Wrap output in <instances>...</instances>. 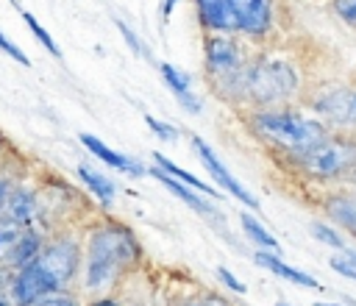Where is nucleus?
Instances as JSON below:
<instances>
[{
    "label": "nucleus",
    "instance_id": "2",
    "mask_svg": "<svg viewBox=\"0 0 356 306\" xmlns=\"http://www.w3.org/2000/svg\"><path fill=\"white\" fill-rule=\"evenodd\" d=\"M253 128L264 139H270L273 145L289 153H306L325 139V131L320 122L306 120L300 114H289V111H261L253 117Z\"/></svg>",
    "mask_w": 356,
    "mask_h": 306
},
{
    "label": "nucleus",
    "instance_id": "8",
    "mask_svg": "<svg viewBox=\"0 0 356 306\" xmlns=\"http://www.w3.org/2000/svg\"><path fill=\"white\" fill-rule=\"evenodd\" d=\"M36 214H39V195L31 186H14L0 211V220H8L19 228H31Z\"/></svg>",
    "mask_w": 356,
    "mask_h": 306
},
{
    "label": "nucleus",
    "instance_id": "22",
    "mask_svg": "<svg viewBox=\"0 0 356 306\" xmlns=\"http://www.w3.org/2000/svg\"><path fill=\"white\" fill-rule=\"evenodd\" d=\"M22 19H25V25L33 31V36H36V39L44 45V50H47V53H53L56 58H61V50H58V45H56V42L50 39V33H47V31H44V28L36 22V17H33V14H28V11H22Z\"/></svg>",
    "mask_w": 356,
    "mask_h": 306
},
{
    "label": "nucleus",
    "instance_id": "38",
    "mask_svg": "<svg viewBox=\"0 0 356 306\" xmlns=\"http://www.w3.org/2000/svg\"><path fill=\"white\" fill-rule=\"evenodd\" d=\"M278 306H284V303H278Z\"/></svg>",
    "mask_w": 356,
    "mask_h": 306
},
{
    "label": "nucleus",
    "instance_id": "25",
    "mask_svg": "<svg viewBox=\"0 0 356 306\" xmlns=\"http://www.w3.org/2000/svg\"><path fill=\"white\" fill-rule=\"evenodd\" d=\"M334 11L342 17V22L356 25V0H334Z\"/></svg>",
    "mask_w": 356,
    "mask_h": 306
},
{
    "label": "nucleus",
    "instance_id": "32",
    "mask_svg": "<svg viewBox=\"0 0 356 306\" xmlns=\"http://www.w3.org/2000/svg\"><path fill=\"white\" fill-rule=\"evenodd\" d=\"M186 306H228L225 300L214 298V295H206V298H197V300H189Z\"/></svg>",
    "mask_w": 356,
    "mask_h": 306
},
{
    "label": "nucleus",
    "instance_id": "24",
    "mask_svg": "<svg viewBox=\"0 0 356 306\" xmlns=\"http://www.w3.org/2000/svg\"><path fill=\"white\" fill-rule=\"evenodd\" d=\"M312 234H314L320 242H325V245H334V248H339V250H348V248H345V239H339V236H337L328 225H323V223H314V225H312Z\"/></svg>",
    "mask_w": 356,
    "mask_h": 306
},
{
    "label": "nucleus",
    "instance_id": "23",
    "mask_svg": "<svg viewBox=\"0 0 356 306\" xmlns=\"http://www.w3.org/2000/svg\"><path fill=\"white\" fill-rule=\"evenodd\" d=\"M331 267L356 281V253L353 250H342L339 256H331Z\"/></svg>",
    "mask_w": 356,
    "mask_h": 306
},
{
    "label": "nucleus",
    "instance_id": "1",
    "mask_svg": "<svg viewBox=\"0 0 356 306\" xmlns=\"http://www.w3.org/2000/svg\"><path fill=\"white\" fill-rule=\"evenodd\" d=\"M139 248L128 228L106 223L89 234L83 256V287L89 292H106L136 261Z\"/></svg>",
    "mask_w": 356,
    "mask_h": 306
},
{
    "label": "nucleus",
    "instance_id": "36",
    "mask_svg": "<svg viewBox=\"0 0 356 306\" xmlns=\"http://www.w3.org/2000/svg\"><path fill=\"white\" fill-rule=\"evenodd\" d=\"M95 306H114V300H100V303H95Z\"/></svg>",
    "mask_w": 356,
    "mask_h": 306
},
{
    "label": "nucleus",
    "instance_id": "31",
    "mask_svg": "<svg viewBox=\"0 0 356 306\" xmlns=\"http://www.w3.org/2000/svg\"><path fill=\"white\" fill-rule=\"evenodd\" d=\"M217 275H220V278H222V281H225V284H228L231 289H236V292H245V284H239V281H236V278L231 275V270L220 267V270H217Z\"/></svg>",
    "mask_w": 356,
    "mask_h": 306
},
{
    "label": "nucleus",
    "instance_id": "33",
    "mask_svg": "<svg viewBox=\"0 0 356 306\" xmlns=\"http://www.w3.org/2000/svg\"><path fill=\"white\" fill-rule=\"evenodd\" d=\"M8 281H11V270L6 264H0V292L8 289Z\"/></svg>",
    "mask_w": 356,
    "mask_h": 306
},
{
    "label": "nucleus",
    "instance_id": "28",
    "mask_svg": "<svg viewBox=\"0 0 356 306\" xmlns=\"http://www.w3.org/2000/svg\"><path fill=\"white\" fill-rule=\"evenodd\" d=\"M33 306H81L75 298H70V295H64V292H56V295H47V298H42V300H36Z\"/></svg>",
    "mask_w": 356,
    "mask_h": 306
},
{
    "label": "nucleus",
    "instance_id": "34",
    "mask_svg": "<svg viewBox=\"0 0 356 306\" xmlns=\"http://www.w3.org/2000/svg\"><path fill=\"white\" fill-rule=\"evenodd\" d=\"M0 306H14V303H11V298H8V289H3V292H0Z\"/></svg>",
    "mask_w": 356,
    "mask_h": 306
},
{
    "label": "nucleus",
    "instance_id": "18",
    "mask_svg": "<svg viewBox=\"0 0 356 306\" xmlns=\"http://www.w3.org/2000/svg\"><path fill=\"white\" fill-rule=\"evenodd\" d=\"M156 164H161V170L172 172V178H175V181H184V184H189L192 189H200V192H203L206 198H220V195H217V192H214V189H211L209 184H203V181H200V178H195V175H189L186 170H181L178 164H172L170 159H164L161 153H156Z\"/></svg>",
    "mask_w": 356,
    "mask_h": 306
},
{
    "label": "nucleus",
    "instance_id": "21",
    "mask_svg": "<svg viewBox=\"0 0 356 306\" xmlns=\"http://www.w3.org/2000/svg\"><path fill=\"white\" fill-rule=\"evenodd\" d=\"M331 214H334L339 223H345V225L356 234V200H348V198L334 200V203H331Z\"/></svg>",
    "mask_w": 356,
    "mask_h": 306
},
{
    "label": "nucleus",
    "instance_id": "17",
    "mask_svg": "<svg viewBox=\"0 0 356 306\" xmlns=\"http://www.w3.org/2000/svg\"><path fill=\"white\" fill-rule=\"evenodd\" d=\"M78 178L89 186V192L100 200V203H111L114 200V184H111V178H106L103 172H97V170H92V167H86V164H78Z\"/></svg>",
    "mask_w": 356,
    "mask_h": 306
},
{
    "label": "nucleus",
    "instance_id": "37",
    "mask_svg": "<svg viewBox=\"0 0 356 306\" xmlns=\"http://www.w3.org/2000/svg\"><path fill=\"white\" fill-rule=\"evenodd\" d=\"M314 306H337V303H314Z\"/></svg>",
    "mask_w": 356,
    "mask_h": 306
},
{
    "label": "nucleus",
    "instance_id": "20",
    "mask_svg": "<svg viewBox=\"0 0 356 306\" xmlns=\"http://www.w3.org/2000/svg\"><path fill=\"white\" fill-rule=\"evenodd\" d=\"M19 234H22L19 225H14L8 220H0V264H6V259H8L11 248H14V242L19 239Z\"/></svg>",
    "mask_w": 356,
    "mask_h": 306
},
{
    "label": "nucleus",
    "instance_id": "39",
    "mask_svg": "<svg viewBox=\"0 0 356 306\" xmlns=\"http://www.w3.org/2000/svg\"><path fill=\"white\" fill-rule=\"evenodd\" d=\"M11 3H17V0H11Z\"/></svg>",
    "mask_w": 356,
    "mask_h": 306
},
{
    "label": "nucleus",
    "instance_id": "11",
    "mask_svg": "<svg viewBox=\"0 0 356 306\" xmlns=\"http://www.w3.org/2000/svg\"><path fill=\"white\" fill-rule=\"evenodd\" d=\"M44 248V236L31 225V228H22V234H19V239L14 242V248H11V253H8V259H6V267L14 273V270H19V267H25V264H31L36 256H39V250Z\"/></svg>",
    "mask_w": 356,
    "mask_h": 306
},
{
    "label": "nucleus",
    "instance_id": "26",
    "mask_svg": "<svg viewBox=\"0 0 356 306\" xmlns=\"http://www.w3.org/2000/svg\"><path fill=\"white\" fill-rule=\"evenodd\" d=\"M145 122L153 128V134H156V136H161V139H167V142H172V139L178 136V131H175L172 125H167V122H161V120H156V117H150V114L145 117Z\"/></svg>",
    "mask_w": 356,
    "mask_h": 306
},
{
    "label": "nucleus",
    "instance_id": "12",
    "mask_svg": "<svg viewBox=\"0 0 356 306\" xmlns=\"http://www.w3.org/2000/svg\"><path fill=\"white\" fill-rule=\"evenodd\" d=\"M197 17L211 31H236V17L231 8V0H195Z\"/></svg>",
    "mask_w": 356,
    "mask_h": 306
},
{
    "label": "nucleus",
    "instance_id": "19",
    "mask_svg": "<svg viewBox=\"0 0 356 306\" xmlns=\"http://www.w3.org/2000/svg\"><path fill=\"white\" fill-rule=\"evenodd\" d=\"M242 231L248 234V239H253L256 245H261V248H278V242L273 239V234L256 220V217H250V214H242Z\"/></svg>",
    "mask_w": 356,
    "mask_h": 306
},
{
    "label": "nucleus",
    "instance_id": "29",
    "mask_svg": "<svg viewBox=\"0 0 356 306\" xmlns=\"http://www.w3.org/2000/svg\"><path fill=\"white\" fill-rule=\"evenodd\" d=\"M14 186H17L14 178L6 175V172H0V211H3V206H6V200H8V195H11Z\"/></svg>",
    "mask_w": 356,
    "mask_h": 306
},
{
    "label": "nucleus",
    "instance_id": "6",
    "mask_svg": "<svg viewBox=\"0 0 356 306\" xmlns=\"http://www.w3.org/2000/svg\"><path fill=\"white\" fill-rule=\"evenodd\" d=\"M356 164V142L348 139H323L312 150L300 153V167L306 175L331 178Z\"/></svg>",
    "mask_w": 356,
    "mask_h": 306
},
{
    "label": "nucleus",
    "instance_id": "9",
    "mask_svg": "<svg viewBox=\"0 0 356 306\" xmlns=\"http://www.w3.org/2000/svg\"><path fill=\"white\" fill-rule=\"evenodd\" d=\"M314 108L334 122L353 125L356 122V89H331L323 97H317Z\"/></svg>",
    "mask_w": 356,
    "mask_h": 306
},
{
    "label": "nucleus",
    "instance_id": "7",
    "mask_svg": "<svg viewBox=\"0 0 356 306\" xmlns=\"http://www.w3.org/2000/svg\"><path fill=\"white\" fill-rule=\"evenodd\" d=\"M192 145H195L197 156L203 159L206 170L214 175V181H217V184H220V186H222L228 195H234L236 200H242V203H245V206H250V209H256V206H259V203H256V198H253V195H250V192H248V189H245V186H242V184H239V181H236V178L228 172V167H225V164H222V161L214 156V150H211V147H209V145H206L200 136H192Z\"/></svg>",
    "mask_w": 356,
    "mask_h": 306
},
{
    "label": "nucleus",
    "instance_id": "27",
    "mask_svg": "<svg viewBox=\"0 0 356 306\" xmlns=\"http://www.w3.org/2000/svg\"><path fill=\"white\" fill-rule=\"evenodd\" d=\"M0 50H3L6 56H11L14 61H19L22 67H28V64H31V61H28V56H25V53H22V50H19V47L11 42V39H6L3 33H0Z\"/></svg>",
    "mask_w": 356,
    "mask_h": 306
},
{
    "label": "nucleus",
    "instance_id": "4",
    "mask_svg": "<svg viewBox=\"0 0 356 306\" xmlns=\"http://www.w3.org/2000/svg\"><path fill=\"white\" fill-rule=\"evenodd\" d=\"M206 70L220 92H242L245 83V58L234 39L228 36H211L206 42Z\"/></svg>",
    "mask_w": 356,
    "mask_h": 306
},
{
    "label": "nucleus",
    "instance_id": "13",
    "mask_svg": "<svg viewBox=\"0 0 356 306\" xmlns=\"http://www.w3.org/2000/svg\"><path fill=\"white\" fill-rule=\"evenodd\" d=\"M81 142H83L86 150H92L100 161H106V164L114 167V170H122V172H131V175H142V172H145V167H142L139 161H134V159H128V156L111 150L108 145H103V142H100L97 136H92V134H81Z\"/></svg>",
    "mask_w": 356,
    "mask_h": 306
},
{
    "label": "nucleus",
    "instance_id": "3",
    "mask_svg": "<svg viewBox=\"0 0 356 306\" xmlns=\"http://www.w3.org/2000/svg\"><path fill=\"white\" fill-rule=\"evenodd\" d=\"M242 92H248L256 103H278L298 92V75L289 61L261 58L245 70Z\"/></svg>",
    "mask_w": 356,
    "mask_h": 306
},
{
    "label": "nucleus",
    "instance_id": "15",
    "mask_svg": "<svg viewBox=\"0 0 356 306\" xmlns=\"http://www.w3.org/2000/svg\"><path fill=\"white\" fill-rule=\"evenodd\" d=\"M153 175H156V178H159V181H161V184H164V186H167L172 195H178V198H181L186 206H192L195 211H200V214H209L211 220H214V217H220V211H217V209H214L209 200H203L200 195H192V189H189V186L178 184V181H175V178H170L167 172H161V170H153Z\"/></svg>",
    "mask_w": 356,
    "mask_h": 306
},
{
    "label": "nucleus",
    "instance_id": "10",
    "mask_svg": "<svg viewBox=\"0 0 356 306\" xmlns=\"http://www.w3.org/2000/svg\"><path fill=\"white\" fill-rule=\"evenodd\" d=\"M236 28L248 33H264L270 28V0H231Z\"/></svg>",
    "mask_w": 356,
    "mask_h": 306
},
{
    "label": "nucleus",
    "instance_id": "35",
    "mask_svg": "<svg viewBox=\"0 0 356 306\" xmlns=\"http://www.w3.org/2000/svg\"><path fill=\"white\" fill-rule=\"evenodd\" d=\"M172 6H175V0H164V17H170V11H172Z\"/></svg>",
    "mask_w": 356,
    "mask_h": 306
},
{
    "label": "nucleus",
    "instance_id": "5",
    "mask_svg": "<svg viewBox=\"0 0 356 306\" xmlns=\"http://www.w3.org/2000/svg\"><path fill=\"white\" fill-rule=\"evenodd\" d=\"M33 264L42 270V275L53 284L56 292H61L78 273L81 264V245L72 236H58L44 242V248L39 250V256L33 259Z\"/></svg>",
    "mask_w": 356,
    "mask_h": 306
},
{
    "label": "nucleus",
    "instance_id": "30",
    "mask_svg": "<svg viewBox=\"0 0 356 306\" xmlns=\"http://www.w3.org/2000/svg\"><path fill=\"white\" fill-rule=\"evenodd\" d=\"M117 28L122 31V36H125V42L131 45V50H134V53H142V47H139V39H136V36L131 33V28H128L125 22H117Z\"/></svg>",
    "mask_w": 356,
    "mask_h": 306
},
{
    "label": "nucleus",
    "instance_id": "16",
    "mask_svg": "<svg viewBox=\"0 0 356 306\" xmlns=\"http://www.w3.org/2000/svg\"><path fill=\"white\" fill-rule=\"evenodd\" d=\"M256 261H259L261 267L273 270L275 275H281V278L292 281V284H300V287H320V284H317L312 275H306V273H300V270H295V267L284 264L278 256H273V253H267V250H259V253H256Z\"/></svg>",
    "mask_w": 356,
    "mask_h": 306
},
{
    "label": "nucleus",
    "instance_id": "14",
    "mask_svg": "<svg viewBox=\"0 0 356 306\" xmlns=\"http://www.w3.org/2000/svg\"><path fill=\"white\" fill-rule=\"evenodd\" d=\"M161 75H164V83L172 89V95L178 97V103L186 108V111H200V100L195 97V92H192V83H189V78H186V72H181V70H175L172 64H161Z\"/></svg>",
    "mask_w": 356,
    "mask_h": 306
}]
</instances>
